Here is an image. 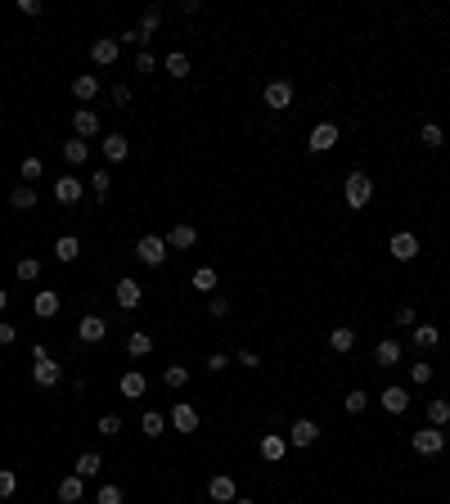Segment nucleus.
Wrapping results in <instances>:
<instances>
[{"instance_id":"41","label":"nucleus","mask_w":450,"mask_h":504,"mask_svg":"<svg viewBox=\"0 0 450 504\" xmlns=\"http://www.w3.org/2000/svg\"><path fill=\"white\" fill-rule=\"evenodd\" d=\"M162 383H167V387H185V383H189V370H185V365H167Z\"/></svg>"},{"instance_id":"17","label":"nucleus","mask_w":450,"mask_h":504,"mask_svg":"<svg viewBox=\"0 0 450 504\" xmlns=\"http://www.w3.org/2000/svg\"><path fill=\"white\" fill-rule=\"evenodd\" d=\"M374 365H379V370H392V365H401V342H396V338H383L379 347H374Z\"/></svg>"},{"instance_id":"23","label":"nucleus","mask_w":450,"mask_h":504,"mask_svg":"<svg viewBox=\"0 0 450 504\" xmlns=\"http://www.w3.org/2000/svg\"><path fill=\"white\" fill-rule=\"evenodd\" d=\"M383 410H387V414H405V410H410L405 387H396V383H392V387H383Z\"/></svg>"},{"instance_id":"38","label":"nucleus","mask_w":450,"mask_h":504,"mask_svg":"<svg viewBox=\"0 0 450 504\" xmlns=\"http://www.w3.org/2000/svg\"><path fill=\"white\" fill-rule=\"evenodd\" d=\"M419 140L428 144V149H442L446 144V135H442V127H437V122H423V131H419Z\"/></svg>"},{"instance_id":"48","label":"nucleus","mask_w":450,"mask_h":504,"mask_svg":"<svg viewBox=\"0 0 450 504\" xmlns=\"http://www.w3.org/2000/svg\"><path fill=\"white\" fill-rule=\"evenodd\" d=\"M235 361L243 365V370H261V356H257V351H239Z\"/></svg>"},{"instance_id":"40","label":"nucleus","mask_w":450,"mask_h":504,"mask_svg":"<svg viewBox=\"0 0 450 504\" xmlns=\"http://www.w3.org/2000/svg\"><path fill=\"white\" fill-rule=\"evenodd\" d=\"M14 275L23 279V284H32V279H36V275H41V262H36V257H23V262H18V270H14Z\"/></svg>"},{"instance_id":"16","label":"nucleus","mask_w":450,"mask_h":504,"mask_svg":"<svg viewBox=\"0 0 450 504\" xmlns=\"http://www.w3.org/2000/svg\"><path fill=\"white\" fill-rule=\"evenodd\" d=\"M288 455V437H279V433H261V459L266 464H279Z\"/></svg>"},{"instance_id":"34","label":"nucleus","mask_w":450,"mask_h":504,"mask_svg":"<svg viewBox=\"0 0 450 504\" xmlns=\"http://www.w3.org/2000/svg\"><path fill=\"white\" fill-rule=\"evenodd\" d=\"M140 428H144V433H149V437H162V433H167V414H158V410H144Z\"/></svg>"},{"instance_id":"55","label":"nucleus","mask_w":450,"mask_h":504,"mask_svg":"<svg viewBox=\"0 0 450 504\" xmlns=\"http://www.w3.org/2000/svg\"><path fill=\"white\" fill-rule=\"evenodd\" d=\"M235 504H257V500H243V496H239V500H235Z\"/></svg>"},{"instance_id":"33","label":"nucleus","mask_w":450,"mask_h":504,"mask_svg":"<svg viewBox=\"0 0 450 504\" xmlns=\"http://www.w3.org/2000/svg\"><path fill=\"white\" fill-rule=\"evenodd\" d=\"M158 28H162V9H144V14H140V36H144V41H153V32Z\"/></svg>"},{"instance_id":"21","label":"nucleus","mask_w":450,"mask_h":504,"mask_svg":"<svg viewBox=\"0 0 450 504\" xmlns=\"http://www.w3.org/2000/svg\"><path fill=\"white\" fill-rule=\"evenodd\" d=\"M72 95H77V104H90L95 95H100V77H95V72H81V77L72 81Z\"/></svg>"},{"instance_id":"39","label":"nucleus","mask_w":450,"mask_h":504,"mask_svg":"<svg viewBox=\"0 0 450 504\" xmlns=\"http://www.w3.org/2000/svg\"><path fill=\"white\" fill-rule=\"evenodd\" d=\"M189 284H194V288H199V293H212V288H216V270H212V266H203V270H194V279H189Z\"/></svg>"},{"instance_id":"25","label":"nucleus","mask_w":450,"mask_h":504,"mask_svg":"<svg viewBox=\"0 0 450 504\" xmlns=\"http://www.w3.org/2000/svg\"><path fill=\"white\" fill-rule=\"evenodd\" d=\"M9 207H14V212H32L36 207V185H14L9 189Z\"/></svg>"},{"instance_id":"19","label":"nucleus","mask_w":450,"mask_h":504,"mask_svg":"<svg viewBox=\"0 0 450 504\" xmlns=\"http://www.w3.org/2000/svg\"><path fill=\"white\" fill-rule=\"evenodd\" d=\"M104 158H108V163H126V158H131V140H126V135H104Z\"/></svg>"},{"instance_id":"30","label":"nucleus","mask_w":450,"mask_h":504,"mask_svg":"<svg viewBox=\"0 0 450 504\" xmlns=\"http://www.w3.org/2000/svg\"><path fill=\"white\" fill-rule=\"evenodd\" d=\"M149 351H153V338L144 334V329H136V334L126 338V356H136V361H140V356H149Z\"/></svg>"},{"instance_id":"15","label":"nucleus","mask_w":450,"mask_h":504,"mask_svg":"<svg viewBox=\"0 0 450 504\" xmlns=\"http://www.w3.org/2000/svg\"><path fill=\"white\" fill-rule=\"evenodd\" d=\"M77 338H81V342H104V338H108V324H104V315H81V324H77Z\"/></svg>"},{"instance_id":"20","label":"nucleus","mask_w":450,"mask_h":504,"mask_svg":"<svg viewBox=\"0 0 450 504\" xmlns=\"http://www.w3.org/2000/svg\"><path fill=\"white\" fill-rule=\"evenodd\" d=\"M32 311L41 315V320H54V315H59V293H54V288H41V293L32 298Z\"/></svg>"},{"instance_id":"11","label":"nucleus","mask_w":450,"mask_h":504,"mask_svg":"<svg viewBox=\"0 0 450 504\" xmlns=\"http://www.w3.org/2000/svg\"><path fill=\"white\" fill-rule=\"evenodd\" d=\"M140 298H144V288H140V279H131V275H122V279H117V306H122V311H136V306H140Z\"/></svg>"},{"instance_id":"7","label":"nucleus","mask_w":450,"mask_h":504,"mask_svg":"<svg viewBox=\"0 0 450 504\" xmlns=\"http://www.w3.org/2000/svg\"><path fill=\"white\" fill-rule=\"evenodd\" d=\"M315 441H320V423L315 419H297L293 428H288V446H315Z\"/></svg>"},{"instance_id":"6","label":"nucleus","mask_w":450,"mask_h":504,"mask_svg":"<svg viewBox=\"0 0 450 504\" xmlns=\"http://www.w3.org/2000/svg\"><path fill=\"white\" fill-rule=\"evenodd\" d=\"M117 54H122V41H117V36H100V41L90 45V64H100V68H113Z\"/></svg>"},{"instance_id":"29","label":"nucleus","mask_w":450,"mask_h":504,"mask_svg":"<svg viewBox=\"0 0 450 504\" xmlns=\"http://www.w3.org/2000/svg\"><path fill=\"white\" fill-rule=\"evenodd\" d=\"M437 342H442V329L437 324H415V347L419 351H432Z\"/></svg>"},{"instance_id":"1","label":"nucleus","mask_w":450,"mask_h":504,"mask_svg":"<svg viewBox=\"0 0 450 504\" xmlns=\"http://www.w3.org/2000/svg\"><path fill=\"white\" fill-rule=\"evenodd\" d=\"M32 383H36V387H45V392L64 383V365H59L54 356L41 347V342H36V347H32Z\"/></svg>"},{"instance_id":"26","label":"nucleus","mask_w":450,"mask_h":504,"mask_svg":"<svg viewBox=\"0 0 450 504\" xmlns=\"http://www.w3.org/2000/svg\"><path fill=\"white\" fill-rule=\"evenodd\" d=\"M162 68H167V77L185 81V77H189V54H185V50H172V54L162 59Z\"/></svg>"},{"instance_id":"49","label":"nucleus","mask_w":450,"mask_h":504,"mask_svg":"<svg viewBox=\"0 0 450 504\" xmlns=\"http://www.w3.org/2000/svg\"><path fill=\"white\" fill-rule=\"evenodd\" d=\"M14 342H18V329L5 320V324H0V347H14Z\"/></svg>"},{"instance_id":"28","label":"nucleus","mask_w":450,"mask_h":504,"mask_svg":"<svg viewBox=\"0 0 450 504\" xmlns=\"http://www.w3.org/2000/svg\"><path fill=\"white\" fill-rule=\"evenodd\" d=\"M54 257H59L64 266H68V262H77V257H81V239H77V235H64V239L54 243Z\"/></svg>"},{"instance_id":"32","label":"nucleus","mask_w":450,"mask_h":504,"mask_svg":"<svg viewBox=\"0 0 450 504\" xmlns=\"http://www.w3.org/2000/svg\"><path fill=\"white\" fill-rule=\"evenodd\" d=\"M428 423L432 428H450V401H442V397L428 401Z\"/></svg>"},{"instance_id":"37","label":"nucleus","mask_w":450,"mask_h":504,"mask_svg":"<svg viewBox=\"0 0 450 504\" xmlns=\"http://www.w3.org/2000/svg\"><path fill=\"white\" fill-rule=\"evenodd\" d=\"M41 171H45V163H41V158H23V167H18L23 185H32V180H41Z\"/></svg>"},{"instance_id":"10","label":"nucleus","mask_w":450,"mask_h":504,"mask_svg":"<svg viewBox=\"0 0 450 504\" xmlns=\"http://www.w3.org/2000/svg\"><path fill=\"white\" fill-rule=\"evenodd\" d=\"M194 243H199V230L189 225V221H180V225L167 230V248H176V252H189Z\"/></svg>"},{"instance_id":"27","label":"nucleus","mask_w":450,"mask_h":504,"mask_svg":"<svg viewBox=\"0 0 450 504\" xmlns=\"http://www.w3.org/2000/svg\"><path fill=\"white\" fill-rule=\"evenodd\" d=\"M64 158H68L72 167H86V163H90V144H86V140H77V135H72V140L64 144Z\"/></svg>"},{"instance_id":"54","label":"nucleus","mask_w":450,"mask_h":504,"mask_svg":"<svg viewBox=\"0 0 450 504\" xmlns=\"http://www.w3.org/2000/svg\"><path fill=\"white\" fill-rule=\"evenodd\" d=\"M5 306H9V288H0V311H5Z\"/></svg>"},{"instance_id":"36","label":"nucleus","mask_w":450,"mask_h":504,"mask_svg":"<svg viewBox=\"0 0 450 504\" xmlns=\"http://www.w3.org/2000/svg\"><path fill=\"white\" fill-rule=\"evenodd\" d=\"M100 469H104V459H100V455H95V450H86V455H81V459H77V477H95Z\"/></svg>"},{"instance_id":"9","label":"nucleus","mask_w":450,"mask_h":504,"mask_svg":"<svg viewBox=\"0 0 450 504\" xmlns=\"http://www.w3.org/2000/svg\"><path fill=\"white\" fill-rule=\"evenodd\" d=\"M261 104L275 108V113H279V108H288V104H293V86H288V81H271L261 90Z\"/></svg>"},{"instance_id":"50","label":"nucleus","mask_w":450,"mask_h":504,"mask_svg":"<svg viewBox=\"0 0 450 504\" xmlns=\"http://www.w3.org/2000/svg\"><path fill=\"white\" fill-rule=\"evenodd\" d=\"M225 365H230V361H225V351H212V356H208V370H212V374H221Z\"/></svg>"},{"instance_id":"8","label":"nucleus","mask_w":450,"mask_h":504,"mask_svg":"<svg viewBox=\"0 0 450 504\" xmlns=\"http://www.w3.org/2000/svg\"><path fill=\"white\" fill-rule=\"evenodd\" d=\"M72 135H77V140L100 135V113H95V108H77V113H72Z\"/></svg>"},{"instance_id":"24","label":"nucleus","mask_w":450,"mask_h":504,"mask_svg":"<svg viewBox=\"0 0 450 504\" xmlns=\"http://www.w3.org/2000/svg\"><path fill=\"white\" fill-rule=\"evenodd\" d=\"M329 347H333L338 356H347L351 347H356V329H351V324H333V334H329Z\"/></svg>"},{"instance_id":"3","label":"nucleus","mask_w":450,"mask_h":504,"mask_svg":"<svg viewBox=\"0 0 450 504\" xmlns=\"http://www.w3.org/2000/svg\"><path fill=\"white\" fill-rule=\"evenodd\" d=\"M410 446H415V455H423V459H428V455H442V446H446V428H419L415 437H410Z\"/></svg>"},{"instance_id":"22","label":"nucleus","mask_w":450,"mask_h":504,"mask_svg":"<svg viewBox=\"0 0 450 504\" xmlns=\"http://www.w3.org/2000/svg\"><path fill=\"white\" fill-rule=\"evenodd\" d=\"M81 496H86V477H64V482H59V504H77Z\"/></svg>"},{"instance_id":"31","label":"nucleus","mask_w":450,"mask_h":504,"mask_svg":"<svg viewBox=\"0 0 450 504\" xmlns=\"http://www.w3.org/2000/svg\"><path fill=\"white\" fill-rule=\"evenodd\" d=\"M144 387H149V383H144V374H136V370H131V374H122V397L140 401V397H144Z\"/></svg>"},{"instance_id":"46","label":"nucleus","mask_w":450,"mask_h":504,"mask_svg":"<svg viewBox=\"0 0 450 504\" xmlns=\"http://www.w3.org/2000/svg\"><path fill=\"white\" fill-rule=\"evenodd\" d=\"M122 433V419H117V414H104V419H100V437H117Z\"/></svg>"},{"instance_id":"43","label":"nucleus","mask_w":450,"mask_h":504,"mask_svg":"<svg viewBox=\"0 0 450 504\" xmlns=\"http://www.w3.org/2000/svg\"><path fill=\"white\" fill-rule=\"evenodd\" d=\"M343 405H347V414H360V410H365V405H369V397H365V392H360V387H351V392H347V397H343Z\"/></svg>"},{"instance_id":"18","label":"nucleus","mask_w":450,"mask_h":504,"mask_svg":"<svg viewBox=\"0 0 450 504\" xmlns=\"http://www.w3.org/2000/svg\"><path fill=\"white\" fill-rule=\"evenodd\" d=\"M54 199L64 203V207L81 203V180H77V176H59V180H54Z\"/></svg>"},{"instance_id":"5","label":"nucleus","mask_w":450,"mask_h":504,"mask_svg":"<svg viewBox=\"0 0 450 504\" xmlns=\"http://www.w3.org/2000/svg\"><path fill=\"white\" fill-rule=\"evenodd\" d=\"M167 423H172L176 433H199V410H194L189 401H176L172 414H167Z\"/></svg>"},{"instance_id":"4","label":"nucleus","mask_w":450,"mask_h":504,"mask_svg":"<svg viewBox=\"0 0 450 504\" xmlns=\"http://www.w3.org/2000/svg\"><path fill=\"white\" fill-rule=\"evenodd\" d=\"M136 257L144 266H162L167 257H172V248H167V239H158V235H144L140 243H136Z\"/></svg>"},{"instance_id":"44","label":"nucleus","mask_w":450,"mask_h":504,"mask_svg":"<svg viewBox=\"0 0 450 504\" xmlns=\"http://www.w3.org/2000/svg\"><path fill=\"white\" fill-rule=\"evenodd\" d=\"M18 491V473L14 469H0V500H9Z\"/></svg>"},{"instance_id":"13","label":"nucleus","mask_w":450,"mask_h":504,"mask_svg":"<svg viewBox=\"0 0 450 504\" xmlns=\"http://www.w3.org/2000/svg\"><path fill=\"white\" fill-rule=\"evenodd\" d=\"M333 144H338V127H333V122H320V127H315V131H311V140H307V149H311V153H329V149H333Z\"/></svg>"},{"instance_id":"51","label":"nucleus","mask_w":450,"mask_h":504,"mask_svg":"<svg viewBox=\"0 0 450 504\" xmlns=\"http://www.w3.org/2000/svg\"><path fill=\"white\" fill-rule=\"evenodd\" d=\"M208 311H212V315H225V311H230V302L221 298V293H212V302H208Z\"/></svg>"},{"instance_id":"42","label":"nucleus","mask_w":450,"mask_h":504,"mask_svg":"<svg viewBox=\"0 0 450 504\" xmlns=\"http://www.w3.org/2000/svg\"><path fill=\"white\" fill-rule=\"evenodd\" d=\"M410 383H415V387L432 383V365H428V361H415V365H410Z\"/></svg>"},{"instance_id":"35","label":"nucleus","mask_w":450,"mask_h":504,"mask_svg":"<svg viewBox=\"0 0 450 504\" xmlns=\"http://www.w3.org/2000/svg\"><path fill=\"white\" fill-rule=\"evenodd\" d=\"M90 189H95V199H108V189H113V176H108V167L90 171Z\"/></svg>"},{"instance_id":"53","label":"nucleus","mask_w":450,"mask_h":504,"mask_svg":"<svg viewBox=\"0 0 450 504\" xmlns=\"http://www.w3.org/2000/svg\"><path fill=\"white\" fill-rule=\"evenodd\" d=\"M396 324H415V306H396Z\"/></svg>"},{"instance_id":"45","label":"nucleus","mask_w":450,"mask_h":504,"mask_svg":"<svg viewBox=\"0 0 450 504\" xmlns=\"http://www.w3.org/2000/svg\"><path fill=\"white\" fill-rule=\"evenodd\" d=\"M95 504H126V496H122V486H100Z\"/></svg>"},{"instance_id":"2","label":"nucleus","mask_w":450,"mask_h":504,"mask_svg":"<svg viewBox=\"0 0 450 504\" xmlns=\"http://www.w3.org/2000/svg\"><path fill=\"white\" fill-rule=\"evenodd\" d=\"M343 194H347V207H356V212H360V207H369V199H374V180L365 176V171H351Z\"/></svg>"},{"instance_id":"52","label":"nucleus","mask_w":450,"mask_h":504,"mask_svg":"<svg viewBox=\"0 0 450 504\" xmlns=\"http://www.w3.org/2000/svg\"><path fill=\"white\" fill-rule=\"evenodd\" d=\"M113 104H122V108L131 104V86H113Z\"/></svg>"},{"instance_id":"14","label":"nucleus","mask_w":450,"mask_h":504,"mask_svg":"<svg viewBox=\"0 0 450 504\" xmlns=\"http://www.w3.org/2000/svg\"><path fill=\"white\" fill-rule=\"evenodd\" d=\"M208 496H212L216 504H235V500H239V486H235V477H230V473L212 477V482H208Z\"/></svg>"},{"instance_id":"47","label":"nucleus","mask_w":450,"mask_h":504,"mask_svg":"<svg viewBox=\"0 0 450 504\" xmlns=\"http://www.w3.org/2000/svg\"><path fill=\"white\" fill-rule=\"evenodd\" d=\"M136 72H158V59H153L149 50H140V54H136Z\"/></svg>"},{"instance_id":"12","label":"nucleus","mask_w":450,"mask_h":504,"mask_svg":"<svg viewBox=\"0 0 450 504\" xmlns=\"http://www.w3.org/2000/svg\"><path fill=\"white\" fill-rule=\"evenodd\" d=\"M387 252H392L396 262H415V257H419V239L410 235V230H401V235H392V243H387Z\"/></svg>"}]
</instances>
